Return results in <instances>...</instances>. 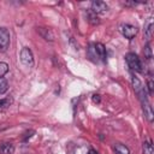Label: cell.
I'll return each instance as SVG.
<instances>
[{
	"label": "cell",
	"instance_id": "cell-8",
	"mask_svg": "<svg viewBox=\"0 0 154 154\" xmlns=\"http://www.w3.org/2000/svg\"><path fill=\"white\" fill-rule=\"evenodd\" d=\"M142 102V108H143V112H144V116L146 118L148 119V122H153L154 119V113H153V109H152V106L150 103L148 102V100H144V101H141Z\"/></svg>",
	"mask_w": 154,
	"mask_h": 154
},
{
	"label": "cell",
	"instance_id": "cell-15",
	"mask_svg": "<svg viewBox=\"0 0 154 154\" xmlns=\"http://www.w3.org/2000/svg\"><path fill=\"white\" fill-rule=\"evenodd\" d=\"M153 144L150 141H147V142H143V154H153Z\"/></svg>",
	"mask_w": 154,
	"mask_h": 154
},
{
	"label": "cell",
	"instance_id": "cell-4",
	"mask_svg": "<svg viewBox=\"0 0 154 154\" xmlns=\"http://www.w3.org/2000/svg\"><path fill=\"white\" fill-rule=\"evenodd\" d=\"M119 30H120L122 35L128 40H132L137 35V31H138L137 26H135L132 24H128V23L126 24H122L119 26Z\"/></svg>",
	"mask_w": 154,
	"mask_h": 154
},
{
	"label": "cell",
	"instance_id": "cell-6",
	"mask_svg": "<svg viewBox=\"0 0 154 154\" xmlns=\"http://www.w3.org/2000/svg\"><path fill=\"white\" fill-rule=\"evenodd\" d=\"M94 13H96L97 16L99 14H103V13H106L107 11H108V6H107V4L106 2H103V1H93L91 2V8H90Z\"/></svg>",
	"mask_w": 154,
	"mask_h": 154
},
{
	"label": "cell",
	"instance_id": "cell-11",
	"mask_svg": "<svg viewBox=\"0 0 154 154\" xmlns=\"http://www.w3.org/2000/svg\"><path fill=\"white\" fill-rule=\"evenodd\" d=\"M14 153V146L13 143L6 142L0 146V154H13Z\"/></svg>",
	"mask_w": 154,
	"mask_h": 154
},
{
	"label": "cell",
	"instance_id": "cell-12",
	"mask_svg": "<svg viewBox=\"0 0 154 154\" xmlns=\"http://www.w3.org/2000/svg\"><path fill=\"white\" fill-rule=\"evenodd\" d=\"M87 19L88 22L91 24V25H96L100 23V19H99V16L96 13H94L91 10H87Z\"/></svg>",
	"mask_w": 154,
	"mask_h": 154
},
{
	"label": "cell",
	"instance_id": "cell-7",
	"mask_svg": "<svg viewBox=\"0 0 154 154\" xmlns=\"http://www.w3.org/2000/svg\"><path fill=\"white\" fill-rule=\"evenodd\" d=\"M36 31L38 32V35L45 38L46 41H49V42H53L54 41V32L52 29L49 28H45V26H37L36 28Z\"/></svg>",
	"mask_w": 154,
	"mask_h": 154
},
{
	"label": "cell",
	"instance_id": "cell-19",
	"mask_svg": "<svg viewBox=\"0 0 154 154\" xmlns=\"http://www.w3.org/2000/svg\"><path fill=\"white\" fill-rule=\"evenodd\" d=\"M12 103V99H10V97H7V99H2V100H0V111L1 109H4L5 107H7V106H10Z\"/></svg>",
	"mask_w": 154,
	"mask_h": 154
},
{
	"label": "cell",
	"instance_id": "cell-10",
	"mask_svg": "<svg viewBox=\"0 0 154 154\" xmlns=\"http://www.w3.org/2000/svg\"><path fill=\"white\" fill-rule=\"evenodd\" d=\"M94 47H95V51H96V54H97V58L99 59H101L102 61H105L106 60V47L102 45V43H100V42H97V43H94Z\"/></svg>",
	"mask_w": 154,
	"mask_h": 154
},
{
	"label": "cell",
	"instance_id": "cell-21",
	"mask_svg": "<svg viewBox=\"0 0 154 154\" xmlns=\"http://www.w3.org/2000/svg\"><path fill=\"white\" fill-rule=\"evenodd\" d=\"M34 134H35V131H34V130H30V131H26V132L24 134L25 136L23 137V142H26V141H28V138H30V137H31V136H32Z\"/></svg>",
	"mask_w": 154,
	"mask_h": 154
},
{
	"label": "cell",
	"instance_id": "cell-18",
	"mask_svg": "<svg viewBox=\"0 0 154 154\" xmlns=\"http://www.w3.org/2000/svg\"><path fill=\"white\" fill-rule=\"evenodd\" d=\"M8 72V65L5 61H0V77H4Z\"/></svg>",
	"mask_w": 154,
	"mask_h": 154
},
{
	"label": "cell",
	"instance_id": "cell-1",
	"mask_svg": "<svg viewBox=\"0 0 154 154\" xmlns=\"http://www.w3.org/2000/svg\"><path fill=\"white\" fill-rule=\"evenodd\" d=\"M125 60H126V64H128V66L130 67V70L137 71V72H142V71H143L141 59L138 58L137 54H135V53H132V52L126 53V54H125Z\"/></svg>",
	"mask_w": 154,
	"mask_h": 154
},
{
	"label": "cell",
	"instance_id": "cell-16",
	"mask_svg": "<svg viewBox=\"0 0 154 154\" xmlns=\"http://www.w3.org/2000/svg\"><path fill=\"white\" fill-rule=\"evenodd\" d=\"M143 53H144V58H146L147 60H150V59L153 58V52H152V48H150V43H149V42L144 46Z\"/></svg>",
	"mask_w": 154,
	"mask_h": 154
},
{
	"label": "cell",
	"instance_id": "cell-17",
	"mask_svg": "<svg viewBox=\"0 0 154 154\" xmlns=\"http://www.w3.org/2000/svg\"><path fill=\"white\" fill-rule=\"evenodd\" d=\"M7 90H8V83L6 78L0 77V94H5Z\"/></svg>",
	"mask_w": 154,
	"mask_h": 154
},
{
	"label": "cell",
	"instance_id": "cell-9",
	"mask_svg": "<svg viewBox=\"0 0 154 154\" xmlns=\"http://www.w3.org/2000/svg\"><path fill=\"white\" fill-rule=\"evenodd\" d=\"M153 28H154L153 18H148V20L144 24V38L147 41H150V38L153 36Z\"/></svg>",
	"mask_w": 154,
	"mask_h": 154
},
{
	"label": "cell",
	"instance_id": "cell-14",
	"mask_svg": "<svg viewBox=\"0 0 154 154\" xmlns=\"http://www.w3.org/2000/svg\"><path fill=\"white\" fill-rule=\"evenodd\" d=\"M114 152L117 154H130V149L122 143H116L114 144Z\"/></svg>",
	"mask_w": 154,
	"mask_h": 154
},
{
	"label": "cell",
	"instance_id": "cell-13",
	"mask_svg": "<svg viewBox=\"0 0 154 154\" xmlns=\"http://www.w3.org/2000/svg\"><path fill=\"white\" fill-rule=\"evenodd\" d=\"M87 54H88V58L91 59L93 61H97L99 58H97V54H96V51H95V47H94V43H90L88 49H87Z\"/></svg>",
	"mask_w": 154,
	"mask_h": 154
},
{
	"label": "cell",
	"instance_id": "cell-3",
	"mask_svg": "<svg viewBox=\"0 0 154 154\" xmlns=\"http://www.w3.org/2000/svg\"><path fill=\"white\" fill-rule=\"evenodd\" d=\"M19 57H20V61H22V64L24 66H26V67H32L34 66L35 60H34V54H32L30 48L23 47L22 51H20Z\"/></svg>",
	"mask_w": 154,
	"mask_h": 154
},
{
	"label": "cell",
	"instance_id": "cell-5",
	"mask_svg": "<svg viewBox=\"0 0 154 154\" xmlns=\"http://www.w3.org/2000/svg\"><path fill=\"white\" fill-rule=\"evenodd\" d=\"M11 35L7 28L1 26L0 28V51H6L10 46Z\"/></svg>",
	"mask_w": 154,
	"mask_h": 154
},
{
	"label": "cell",
	"instance_id": "cell-2",
	"mask_svg": "<svg viewBox=\"0 0 154 154\" xmlns=\"http://www.w3.org/2000/svg\"><path fill=\"white\" fill-rule=\"evenodd\" d=\"M131 82H132V88L135 90V93L137 94V96L140 97L141 101H144L147 100V94H146V88L143 87L142 82L140 81V78L135 75H132L131 77Z\"/></svg>",
	"mask_w": 154,
	"mask_h": 154
},
{
	"label": "cell",
	"instance_id": "cell-20",
	"mask_svg": "<svg viewBox=\"0 0 154 154\" xmlns=\"http://www.w3.org/2000/svg\"><path fill=\"white\" fill-rule=\"evenodd\" d=\"M147 88H148V93L152 94L153 90H154V82H153V78L149 76L148 79H147Z\"/></svg>",
	"mask_w": 154,
	"mask_h": 154
},
{
	"label": "cell",
	"instance_id": "cell-22",
	"mask_svg": "<svg viewBox=\"0 0 154 154\" xmlns=\"http://www.w3.org/2000/svg\"><path fill=\"white\" fill-rule=\"evenodd\" d=\"M91 100H93V102H94V103H100L101 97H100V95H99V94H94V95L91 96Z\"/></svg>",
	"mask_w": 154,
	"mask_h": 154
}]
</instances>
